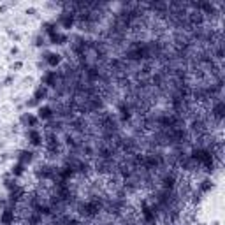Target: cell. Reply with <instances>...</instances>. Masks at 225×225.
I'll return each mask as SVG.
<instances>
[{
    "mask_svg": "<svg viewBox=\"0 0 225 225\" xmlns=\"http://www.w3.org/2000/svg\"><path fill=\"white\" fill-rule=\"evenodd\" d=\"M222 114H224V102H218V104H216V107H215V116L220 120V118H222Z\"/></svg>",
    "mask_w": 225,
    "mask_h": 225,
    "instance_id": "obj_1",
    "label": "cell"
},
{
    "mask_svg": "<svg viewBox=\"0 0 225 225\" xmlns=\"http://www.w3.org/2000/svg\"><path fill=\"white\" fill-rule=\"evenodd\" d=\"M49 58H48V63L49 65H56L58 62H60V58H58V55H48Z\"/></svg>",
    "mask_w": 225,
    "mask_h": 225,
    "instance_id": "obj_2",
    "label": "cell"
},
{
    "mask_svg": "<svg viewBox=\"0 0 225 225\" xmlns=\"http://www.w3.org/2000/svg\"><path fill=\"white\" fill-rule=\"evenodd\" d=\"M11 220H12V211H5L4 213V224H11Z\"/></svg>",
    "mask_w": 225,
    "mask_h": 225,
    "instance_id": "obj_3",
    "label": "cell"
},
{
    "mask_svg": "<svg viewBox=\"0 0 225 225\" xmlns=\"http://www.w3.org/2000/svg\"><path fill=\"white\" fill-rule=\"evenodd\" d=\"M30 137H32V143H34V144H39V143H40V137H39V134L35 130L30 132Z\"/></svg>",
    "mask_w": 225,
    "mask_h": 225,
    "instance_id": "obj_4",
    "label": "cell"
},
{
    "mask_svg": "<svg viewBox=\"0 0 225 225\" xmlns=\"http://www.w3.org/2000/svg\"><path fill=\"white\" fill-rule=\"evenodd\" d=\"M40 116H42V118H49V116H51V109H49V107L40 109Z\"/></svg>",
    "mask_w": 225,
    "mask_h": 225,
    "instance_id": "obj_5",
    "label": "cell"
},
{
    "mask_svg": "<svg viewBox=\"0 0 225 225\" xmlns=\"http://www.w3.org/2000/svg\"><path fill=\"white\" fill-rule=\"evenodd\" d=\"M21 160H23V162H30V160H32V153H30V151H28V153L25 151L23 156H21Z\"/></svg>",
    "mask_w": 225,
    "mask_h": 225,
    "instance_id": "obj_6",
    "label": "cell"
},
{
    "mask_svg": "<svg viewBox=\"0 0 225 225\" xmlns=\"http://www.w3.org/2000/svg\"><path fill=\"white\" fill-rule=\"evenodd\" d=\"M63 25H65V27H71V25H72V16H65V18H63Z\"/></svg>",
    "mask_w": 225,
    "mask_h": 225,
    "instance_id": "obj_7",
    "label": "cell"
}]
</instances>
